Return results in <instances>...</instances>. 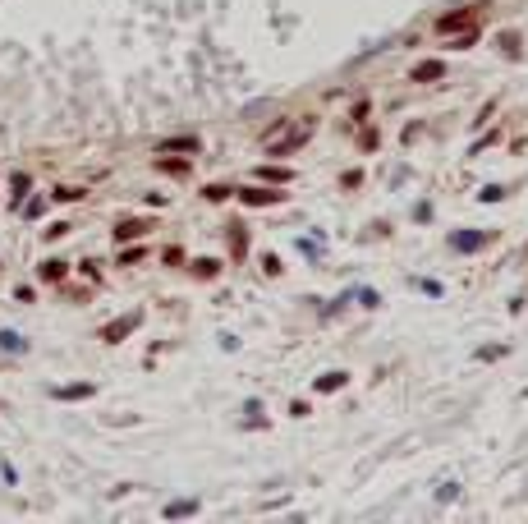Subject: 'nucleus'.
Returning <instances> with one entry per match:
<instances>
[{
    "label": "nucleus",
    "mask_w": 528,
    "mask_h": 524,
    "mask_svg": "<svg viewBox=\"0 0 528 524\" xmlns=\"http://www.w3.org/2000/svg\"><path fill=\"white\" fill-rule=\"evenodd\" d=\"M134 326H138V313H129V318H120V322H110V326H106V331H101V340H110V345H115V340H120V336H129Z\"/></svg>",
    "instance_id": "0eeeda50"
},
{
    "label": "nucleus",
    "mask_w": 528,
    "mask_h": 524,
    "mask_svg": "<svg viewBox=\"0 0 528 524\" xmlns=\"http://www.w3.org/2000/svg\"><path fill=\"white\" fill-rule=\"evenodd\" d=\"M56 396H64V401H83V396H92V386H64V391H56Z\"/></svg>",
    "instance_id": "2eb2a0df"
},
{
    "label": "nucleus",
    "mask_w": 528,
    "mask_h": 524,
    "mask_svg": "<svg viewBox=\"0 0 528 524\" xmlns=\"http://www.w3.org/2000/svg\"><path fill=\"white\" fill-rule=\"evenodd\" d=\"M152 230V221H120V226H115V239H143V235Z\"/></svg>",
    "instance_id": "423d86ee"
},
{
    "label": "nucleus",
    "mask_w": 528,
    "mask_h": 524,
    "mask_svg": "<svg viewBox=\"0 0 528 524\" xmlns=\"http://www.w3.org/2000/svg\"><path fill=\"white\" fill-rule=\"evenodd\" d=\"M262 175H267V180H280V184L289 180V170H280V166H262Z\"/></svg>",
    "instance_id": "f3484780"
},
{
    "label": "nucleus",
    "mask_w": 528,
    "mask_h": 524,
    "mask_svg": "<svg viewBox=\"0 0 528 524\" xmlns=\"http://www.w3.org/2000/svg\"><path fill=\"white\" fill-rule=\"evenodd\" d=\"M197 147H202V143H197L193 134H189V139H170V143H161V152H197Z\"/></svg>",
    "instance_id": "1a4fd4ad"
},
{
    "label": "nucleus",
    "mask_w": 528,
    "mask_h": 524,
    "mask_svg": "<svg viewBox=\"0 0 528 524\" xmlns=\"http://www.w3.org/2000/svg\"><path fill=\"white\" fill-rule=\"evenodd\" d=\"M501 47H505V56H519V37H514V32H505V37H501Z\"/></svg>",
    "instance_id": "dca6fc26"
},
{
    "label": "nucleus",
    "mask_w": 528,
    "mask_h": 524,
    "mask_svg": "<svg viewBox=\"0 0 528 524\" xmlns=\"http://www.w3.org/2000/svg\"><path fill=\"white\" fill-rule=\"evenodd\" d=\"M193 510H197V501H175V506H166V515L180 520V515H193Z\"/></svg>",
    "instance_id": "ddd939ff"
},
{
    "label": "nucleus",
    "mask_w": 528,
    "mask_h": 524,
    "mask_svg": "<svg viewBox=\"0 0 528 524\" xmlns=\"http://www.w3.org/2000/svg\"><path fill=\"white\" fill-rule=\"evenodd\" d=\"M161 170H170V175H184V170H189V161H161Z\"/></svg>",
    "instance_id": "a211bd4d"
},
{
    "label": "nucleus",
    "mask_w": 528,
    "mask_h": 524,
    "mask_svg": "<svg viewBox=\"0 0 528 524\" xmlns=\"http://www.w3.org/2000/svg\"><path fill=\"white\" fill-rule=\"evenodd\" d=\"M345 382H349V372H326V377L317 382V391H340Z\"/></svg>",
    "instance_id": "9d476101"
},
{
    "label": "nucleus",
    "mask_w": 528,
    "mask_h": 524,
    "mask_svg": "<svg viewBox=\"0 0 528 524\" xmlns=\"http://www.w3.org/2000/svg\"><path fill=\"white\" fill-rule=\"evenodd\" d=\"M64 276V262H42V281H60Z\"/></svg>",
    "instance_id": "4468645a"
},
{
    "label": "nucleus",
    "mask_w": 528,
    "mask_h": 524,
    "mask_svg": "<svg viewBox=\"0 0 528 524\" xmlns=\"http://www.w3.org/2000/svg\"><path fill=\"white\" fill-rule=\"evenodd\" d=\"M202 198H207V202H226L230 198V184H207V189H202Z\"/></svg>",
    "instance_id": "f8f14e48"
},
{
    "label": "nucleus",
    "mask_w": 528,
    "mask_h": 524,
    "mask_svg": "<svg viewBox=\"0 0 528 524\" xmlns=\"http://www.w3.org/2000/svg\"><path fill=\"white\" fill-rule=\"evenodd\" d=\"M308 134H313V124H303V129H294V134H289L285 143H272L267 139V147H272V156H285V152H299L303 143H308Z\"/></svg>",
    "instance_id": "7ed1b4c3"
},
{
    "label": "nucleus",
    "mask_w": 528,
    "mask_h": 524,
    "mask_svg": "<svg viewBox=\"0 0 528 524\" xmlns=\"http://www.w3.org/2000/svg\"><path fill=\"white\" fill-rule=\"evenodd\" d=\"M483 14V5H464V10H455V14H441L437 19V32H455V28H473V19Z\"/></svg>",
    "instance_id": "f257e3e1"
},
{
    "label": "nucleus",
    "mask_w": 528,
    "mask_h": 524,
    "mask_svg": "<svg viewBox=\"0 0 528 524\" xmlns=\"http://www.w3.org/2000/svg\"><path fill=\"white\" fill-rule=\"evenodd\" d=\"M280 198H285L280 189H262V184H257V189H239V202H243V207H276Z\"/></svg>",
    "instance_id": "f03ea898"
},
{
    "label": "nucleus",
    "mask_w": 528,
    "mask_h": 524,
    "mask_svg": "<svg viewBox=\"0 0 528 524\" xmlns=\"http://www.w3.org/2000/svg\"><path fill=\"white\" fill-rule=\"evenodd\" d=\"M193 276H202V281L221 276V258H197V262H193Z\"/></svg>",
    "instance_id": "6e6552de"
},
{
    "label": "nucleus",
    "mask_w": 528,
    "mask_h": 524,
    "mask_svg": "<svg viewBox=\"0 0 528 524\" xmlns=\"http://www.w3.org/2000/svg\"><path fill=\"white\" fill-rule=\"evenodd\" d=\"M226 239H230V258H243V253H248V226H243V221H230Z\"/></svg>",
    "instance_id": "20e7f679"
},
{
    "label": "nucleus",
    "mask_w": 528,
    "mask_h": 524,
    "mask_svg": "<svg viewBox=\"0 0 528 524\" xmlns=\"http://www.w3.org/2000/svg\"><path fill=\"white\" fill-rule=\"evenodd\" d=\"M437 78H446V64H441V60H422V64H413V83H437Z\"/></svg>",
    "instance_id": "39448f33"
},
{
    "label": "nucleus",
    "mask_w": 528,
    "mask_h": 524,
    "mask_svg": "<svg viewBox=\"0 0 528 524\" xmlns=\"http://www.w3.org/2000/svg\"><path fill=\"white\" fill-rule=\"evenodd\" d=\"M451 244H455V248H483V244H487V235H455Z\"/></svg>",
    "instance_id": "9b49d317"
}]
</instances>
